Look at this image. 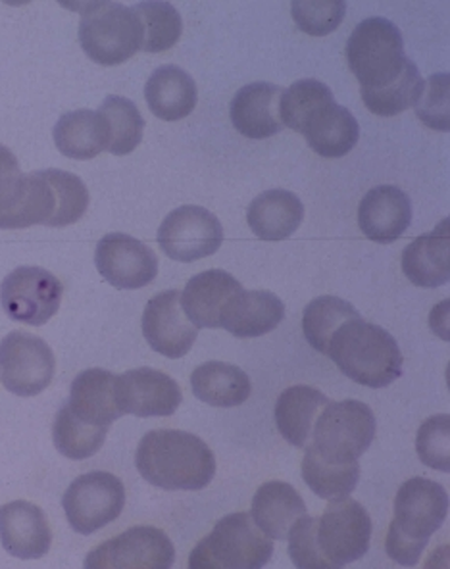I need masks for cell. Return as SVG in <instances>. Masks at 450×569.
<instances>
[{"label": "cell", "instance_id": "cell-33", "mask_svg": "<svg viewBox=\"0 0 450 569\" xmlns=\"http://www.w3.org/2000/svg\"><path fill=\"white\" fill-rule=\"evenodd\" d=\"M357 318H360V312L347 300L339 297H318L304 308L302 331L310 347H314L322 355H328L331 337L343 323Z\"/></svg>", "mask_w": 450, "mask_h": 569}, {"label": "cell", "instance_id": "cell-41", "mask_svg": "<svg viewBox=\"0 0 450 569\" xmlns=\"http://www.w3.org/2000/svg\"><path fill=\"white\" fill-rule=\"evenodd\" d=\"M416 452L428 468L450 471V416L437 413L423 421L416 437Z\"/></svg>", "mask_w": 450, "mask_h": 569}, {"label": "cell", "instance_id": "cell-40", "mask_svg": "<svg viewBox=\"0 0 450 569\" xmlns=\"http://www.w3.org/2000/svg\"><path fill=\"white\" fill-rule=\"evenodd\" d=\"M291 14L300 31L307 36L323 37L333 33L347 14L343 0H294Z\"/></svg>", "mask_w": 450, "mask_h": 569}, {"label": "cell", "instance_id": "cell-12", "mask_svg": "<svg viewBox=\"0 0 450 569\" xmlns=\"http://www.w3.org/2000/svg\"><path fill=\"white\" fill-rule=\"evenodd\" d=\"M57 360L37 335L14 331L0 341V379L18 397H36L54 378Z\"/></svg>", "mask_w": 450, "mask_h": 569}, {"label": "cell", "instance_id": "cell-39", "mask_svg": "<svg viewBox=\"0 0 450 569\" xmlns=\"http://www.w3.org/2000/svg\"><path fill=\"white\" fill-rule=\"evenodd\" d=\"M44 173L57 192L58 207L52 228H66L81 220L89 208L86 183L70 171L44 170Z\"/></svg>", "mask_w": 450, "mask_h": 569}, {"label": "cell", "instance_id": "cell-24", "mask_svg": "<svg viewBox=\"0 0 450 569\" xmlns=\"http://www.w3.org/2000/svg\"><path fill=\"white\" fill-rule=\"evenodd\" d=\"M307 513V505L293 485L268 481L252 498L250 518L270 539L287 541L294 523Z\"/></svg>", "mask_w": 450, "mask_h": 569}, {"label": "cell", "instance_id": "cell-28", "mask_svg": "<svg viewBox=\"0 0 450 569\" xmlns=\"http://www.w3.org/2000/svg\"><path fill=\"white\" fill-rule=\"evenodd\" d=\"M328 402V397L314 387H308V385L289 387L279 395L276 412H273L279 433L283 435V439L297 449L307 447L308 441L312 439V429L318 420V413L322 412L323 406Z\"/></svg>", "mask_w": 450, "mask_h": 569}, {"label": "cell", "instance_id": "cell-30", "mask_svg": "<svg viewBox=\"0 0 450 569\" xmlns=\"http://www.w3.org/2000/svg\"><path fill=\"white\" fill-rule=\"evenodd\" d=\"M286 318V305L270 291H243L233 302L223 329L241 339L272 333Z\"/></svg>", "mask_w": 450, "mask_h": 569}, {"label": "cell", "instance_id": "cell-43", "mask_svg": "<svg viewBox=\"0 0 450 569\" xmlns=\"http://www.w3.org/2000/svg\"><path fill=\"white\" fill-rule=\"evenodd\" d=\"M316 527H318V518L312 516H302L294 523L291 533H289V556L293 560L294 566L300 569H329L318 541H316Z\"/></svg>", "mask_w": 450, "mask_h": 569}, {"label": "cell", "instance_id": "cell-26", "mask_svg": "<svg viewBox=\"0 0 450 569\" xmlns=\"http://www.w3.org/2000/svg\"><path fill=\"white\" fill-rule=\"evenodd\" d=\"M304 220L299 197L283 189L266 191L250 202L247 223L262 241H286Z\"/></svg>", "mask_w": 450, "mask_h": 569}, {"label": "cell", "instance_id": "cell-36", "mask_svg": "<svg viewBox=\"0 0 450 569\" xmlns=\"http://www.w3.org/2000/svg\"><path fill=\"white\" fill-rule=\"evenodd\" d=\"M100 114L104 116L110 128L108 152L114 157H128L143 141L144 120L139 108L129 99L110 94L100 104Z\"/></svg>", "mask_w": 450, "mask_h": 569}, {"label": "cell", "instance_id": "cell-20", "mask_svg": "<svg viewBox=\"0 0 450 569\" xmlns=\"http://www.w3.org/2000/svg\"><path fill=\"white\" fill-rule=\"evenodd\" d=\"M412 221V202L407 192L393 186H379L366 192L358 207V226L370 241L389 244L404 236Z\"/></svg>", "mask_w": 450, "mask_h": 569}, {"label": "cell", "instance_id": "cell-7", "mask_svg": "<svg viewBox=\"0 0 450 569\" xmlns=\"http://www.w3.org/2000/svg\"><path fill=\"white\" fill-rule=\"evenodd\" d=\"M347 60L364 91L386 87L399 78L408 60L400 29L386 18L358 23L347 43Z\"/></svg>", "mask_w": 450, "mask_h": 569}, {"label": "cell", "instance_id": "cell-16", "mask_svg": "<svg viewBox=\"0 0 450 569\" xmlns=\"http://www.w3.org/2000/svg\"><path fill=\"white\" fill-rule=\"evenodd\" d=\"M116 400L123 413L137 418H168L181 406L178 381L154 368H137L116 378Z\"/></svg>", "mask_w": 450, "mask_h": 569}, {"label": "cell", "instance_id": "cell-15", "mask_svg": "<svg viewBox=\"0 0 450 569\" xmlns=\"http://www.w3.org/2000/svg\"><path fill=\"white\" fill-rule=\"evenodd\" d=\"M94 263L100 276L122 291L147 287L158 276L154 250L139 239L123 233H108L100 239L94 252Z\"/></svg>", "mask_w": 450, "mask_h": 569}, {"label": "cell", "instance_id": "cell-22", "mask_svg": "<svg viewBox=\"0 0 450 569\" xmlns=\"http://www.w3.org/2000/svg\"><path fill=\"white\" fill-rule=\"evenodd\" d=\"M450 220L418 237L402 252V271L418 287H441L450 281Z\"/></svg>", "mask_w": 450, "mask_h": 569}, {"label": "cell", "instance_id": "cell-8", "mask_svg": "<svg viewBox=\"0 0 450 569\" xmlns=\"http://www.w3.org/2000/svg\"><path fill=\"white\" fill-rule=\"evenodd\" d=\"M376 416L364 402H328L318 413L312 429V447L331 462H357L370 449L376 439Z\"/></svg>", "mask_w": 450, "mask_h": 569}, {"label": "cell", "instance_id": "cell-10", "mask_svg": "<svg viewBox=\"0 0 450 569\" xmlns=\"http://www.w3.org/2000/svg\"><path fill=\"white\" fill-rule=\"evenodd\" d=\"M62 506L73 531L93 535L120 518L126 506V487L108 471H91L68 487Z\"/></svg>", "mask_w": 450, "mask_h": 569}, {"label": "cell", "instance_id": "cell-29", "mask_svg": "<svg viewBox=\"0 0 450 569\" xmlns=\"http://www.w3.org/2000/svg\"><path fill=\"white\" fill-rule=\"evenodd\" d=\"M54 142L64 157L93 160L110 147V128L99 110L68 112L54 126Z\"/></svg>", "mask_w": 450, "mask_h": 569}, {"label": "cell", "instance_id": "cell-14", "mask_svg": "<svg viewBox=\"0 0 450 569\" xmlns=\"http://www.w3.org/2000/svg\"><path fill=\"white\" fill-rule=\"evenodd\" d=\"M157 239L166 257L176 262H197L220 250L223 228L207 208L181 207L166 216Z\"/></svg>", "mask_w": 450, "mask_h": 569}, {"label": "cell", "instance_id": "cell-32", "mask_svg": "<svg viewBox=\"0 0 450 569\" xmlns=\"http://www.w3.org/2000/svg\"><path fill=\"white\" fill-rule=\"evenodd\" d=\"M302 479L314 495L323 500L349 497L360 481V463H339L326 460L318 450L308 445L302 458Z\"/></svg>", "mask_w": 450, "mask_h": 569}, {"label": "cell", "instance_id": "cell-25", "mask_svg": "<svg viewBox=\"0 0 450 569\" xmlns=\"http://www.w3.org/2000/svg\"><path fill=\"white\" fill-rule=\"evenodd\" d=\"M150 112L164 121L183 120L197 107V83L179 66H160L150 73L144 86Z\"/></svg>", "mask_w": 450, "mask_h": 569}, {"label": "cell", "instance_id": "cell-13", "mask_svg": "<svg viewBox=\"0 0 450 569\" xmlns=\"http://www.w3.org/2000/svg\"><path fill=\"white\" fill-rule=\"evenodd\" d=\"M176 548L170 537L157 527H131L102 542L86 558L87 569H170Z\"/></svg>", "mask_w": 450, "mask_h": 569}, {"label": "cell", "instance_id": "cell-19", "mask_svg": "<svg viewBox=\"0 0 450 569\" xmlns=\"http://www.w3.org/2000/svg\"><path fill=\"white\" fill-rule=\"evenodd\" d=\"M0 542L8 555L20 560H39L50 550L52 531L39 506L16 500L0 508Z\"/></svg>", "mask_w": 450, "mask_h": 569}, {"label": "cell", "instance_id": "cell-23", "mask_svg": "<svg viewBox=\"0 0 450 569\" xmlns=\"http://www.w3.org/2000/svg\"><path fill=\"white\" fill-rule=\"evenodd\" d=\"M116 373L100 368L81 371L73 379L68 406L73 416L89 426L110 427L123 412L116 400Z\"/></svg>", "mask_w": 450, "mask_h": 569}, {"label": "cell", "instance_id": "cell-4", "mask_svg": "<svg viewBox=\"0 0 450 569\" xmlns=\"http://www.w3.org/2000/svg\"><path fill=\"white\" fill-rule=\"evenodd\" d=\"M273 542L250 513H229L189 556L191 569H260L270 562Z\"/></svg>", "mask_w": 450, "mask_h": 569}, {"label": "cell", "instance_id": "cell-1", "mask_svg": "<svg viewBox=\"0 0 450 569\" xmlns=\"http://www.w3.org/2000/svg\"><path fill=\"white\" fill-rule=\"evenodd\" d=\"M136 466L144 481L166 491H202L216 476V456L207 442L179 429L144 435Z\"/></svg>", "mask_w": 450, "mask_h": 569}, {"label": "cell", "instance_id": "cell-9", "mask_svg": "<svg viewBox=\"0 0 450 569\" xmlns=\"http://www.w3.org/2000/svg\"><path fill=\"white\" fill-rule=\"evenodd\" d=\"M316 541L329 569L344 568L368 552L372 518L364 506L349 497L331 500L316 527Z\"/></svg>", "mask_w": 450, "mask_h": 569}, {"label": "cell", "instance_id": "cell-18", "mask_svg": "<svg viewBox=\"0 0 450 569\" xmlns=\"http://www.w3.org/2000/svg\"><path fill=\"white\" fill-rule=\"evenodd\" d=\"M243 291V284L228 271H202L186 284L181 308L194 328H223L229 310Z\"/></svg>", "mask_w": 450, "mask_h": 569}, {"label": "cell", "instance_id": "cell-37", "mask_svg": "<svg viewBox=\"0 0 450 569\" xmlns=\"http://www.w3.org/2000/svg\"><path fill=\"white\" fill-rule=\"evenodd\" d=\"M329 102H333V93L326 83L318 79H300L289 89H283L279 99V118L283 126L302 133L310 118Z\"/></svg>", "mask_w": 450, "mask_h": 569}, {"label": "cell", "instance_id": "cell-11", "mask_svg": "<svg viewBox=\"0 0 450 569\" xmlns=\"http://www.w3.org/2000/svg\"><path fill=\"white\" fill-rule=\"evenodd\" d=\"M64 287L57 276L37 266H22L0 284V307L10 320L44 326L57 316Z\"/></svg>", "mask_w": 450, "mask_h": 569}, {"label": "cell", "instance_id": "cell-34", "mask_svg": "<svg viewBox=\"0 0 450 569\" xmlns=\"http://www.w3.org/2000/svg\"><path fill=\"white\" fill-rule=\"evenodd\" d=\"M110 427H97L83 423L73 416L70 406L64 405L58 410L54 423H52V441L60 455L70 460H87L97 455Z\"/></svg>", "mask_w": 450, "mask_h": 569}, {"label": "cell", "instance_id": "cell-35", "mask_svg": "<svg viewBox=\"0 0 450 569\" xmlns=\"http://www.w3.org/2000/svg\"><path fill=\"white\" fill-rule=\"evenodd\" d=\"M422 91L423 79L412 60H408L402 73L389 86L379 87V89H372V91L360 89L366 108L372 114L383 116V118L399 116L400 112L414 107Z\"/></svg>", "mask_w": 450, "mask_h": 569}, {"label": "cell", "instance_id": "cell-27", "mask_svg": "<svg viewBox=\"0 0 450 569\" xmlns=\"http://www.w3.org/2000/svg\"><path fill=\"white\" fill-rule=\"evenodd\" d=\"M308 147L323 158L347 157L360 139V126L349 108L329 102L318 110L302 131Z\"/></svg>", "mask_w": 450, "mask_h": 569}, {"label": "cell", "instance_id": "cell-2", "mask_svg": "<svg viewBox=\"0 0 450 569\" xmlns=\"http://www.w3.org/2000/svg\"><path fill=\"white\" fill-rule=\"evenodd\" d=\"M449 516V495L443 485L426 477L408 479L394 498V520L387 533V556L412 568L420 562L431 535L439 531Z\"/></svg>", "mask_w": 450, "mask_h": 569}, {"label": "cell", "instance_id": "cell-6", "mask_svg": "<svg viewBox=\"0 0 450 569\" xmlns=\"http://www.w3.org/2000/svg\"><path fill=\"white\" fill-rule=\"evenodd\" d=\"M79 43L100 66H118L143 49V26L136 8L118 2H93L81 10Z\"/></svg>", "mask_w": 450, "mask_h": 569}, {"label": "cell", "instance_id": "cell-38", "mask_svg": "<svg viewBox=\"0 0 450 569\" xmlns=\"http://www.w3.org/2000/svg\"><path fill=\"white\" fill-rule=\"evenodd\" d=\"M136 12L143 26L144 52H164L178 44L183 33V20L170 2H141Z\"/></svg>", "mask_w": 450, "mask_h": 569}, {"label": "cell", "instance_id": "cell-17", "mask_svg": "<svg viewBox=\"0 0 450 569\" xmlns=\"http://www.w3.org/2000/svg\"><path fill=\"white\" fill-rule=\"evenodd\" d=\"M141 328L150 347L172 360L183 358L199 335V328L183 312L181 292L176 289L158 292L147 302Z\"/></svg>", "mask_w": 450, "mask_h": 569}, {"label": "cell", "instance_id": "cell-42", "mask_svg": "<svg viewBox=\"0 0 450 569\" xmlns=\"http://www.w3.org/2000/svg\"><path fill=\"white\" fill-rule=\"evenodd\" d=\"M450 76L436 73L423 81V91L416 102V116L423 126L436 131H450Z\"/></svg>", "mask_w": 450, "mask_h": 569}, {"label": "cell", "instance_id": "cell-5", "mask_svg": "<svg viewBox=\"0 0 450 569\" xmlns=\"http://www.w3.org/2000/svg\"><path fill=\"white\" fill-rule=\"evenodd\" d=\"M57 207L44 170L22 173L14 152L0 144V229L52 228Z\"/></svg>", "mask_w": 450, "mask_h": 569}, {"label": "cell", "instance_id": "cell-3", "mask_svg": "<svg viewBox=\"0 0 450 569\" xmlns=\"http://www.w3.org/2000/svg\"><path fill=\"white\" fill-rule=\"evenodd\" d=\"M328 356L347 378L370 389L389 387L402 376V352L393 335L362 316L331 337Z\"/></svg>", "mask_w": 450, "mask_h": 569}, {"label": "cell", "instance_id": "cell-31", "mask_svg": "<svg viewBox=\"0 0 450 569\" xmlns=\"http://www.w3.org/2000/svg\"><path fill=\"white\" fill-rule=\"evenodd\" d=\"M194 397L216 406L236 408L250 397V379L241 368L226 362H207L199 366L191 376Z\"/></svg>", "mask_w": 450, "mask_h": 569}, {"label": "cell", "instance_id": "cell-21", "mask_svg": "<svg viewBox=\"0 0 450 569\" xmlns=\"http://www.w3.org/2000/svg\"><path fill=\"white\" fill-rule=\"evenodd\" d=\"M281 93V87L264 81H257L239 89L229 107V114L237 131L249 139L278 136L283 129L279 118Z\"/></svg>", "mask_w": 450, "mask_h": 569}]
</instances>
